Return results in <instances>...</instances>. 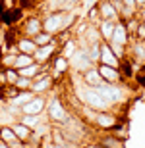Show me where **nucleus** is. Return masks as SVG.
<instances>
[{"label": "nucleus", "instance_id": "obj_1", "mask_svg": "<svg viewBox=\"0 0 145 148\" xmlns=\"http://www.w3.org/2000/svg\"><path fill=\"white\" fill-rule=\"evenodd\" d=\"M45 115H46V119L50 121L52 127H60L72 115V112L68 110V106H66V102H64L62 96H50V98H46Z\"/></svg>", "mask_w": 145, "mask_h": 148}, {"label": "nucleus", "instance_id": "obj_2", "mask_svg": "<svg viewBox=\"0 0 145 148\" xmlns=\"http://www.w3.org/2000/svg\"><path fill=\"white\" fill-rule=\"evenodd\" d=\"M122 121V115L116 114V112L112 110H105V112H97L93 114V117H91L89 125L95 129L97 133H108L112 131V127H116L118 123Z\"/></svg>", "mask_w": 145, "mask_h": 148}, {"label": "nucleus", "instance_id": "obj_3", "mask_svg": "<svg viewBox=\"0 0 145 148\" xmlns=\"http://www.w3.org/2000/svg\"><path fill=\"white\" fill-rule=\"evenodd\" d=\"M52 88H54V81H52L50 73L45 71V73H39V75H37L33 81H31V87H29V90H31L33 94H37V96H46V94H49Z\"/></svg>", "mask_w": 145, "mask_h": 148}, {"label": "nucleus", "instance_id": "obj_4", "mask_svg": "<svg viewBox=\"0 0 145 148\" xmlns=\"http://www.w3.org/2000/svg\"><path fill=\"white\" fill-rule=\"evenodd\" d=\"M68 62H70V71H72V73H79V75H81L83 71H87L89 67L95 66V64L91 62V58L87 56L85 48H78V50H76V54H74Z\"/></svg>", "mask_w": 145, "mask_h": 148}, {"label": "nucleus", "instance_id": "obj_5", "mask_svg": "<svg viewBox=\"0 0 145 148\" xmlns=\"http://www.w3.org/2000/svg\"><path fill=\"white\" fill-rule=\"evenodd\" d=\"M49 69H50V77H52V81H60L64 75H68L70 73V62H68V58H64V56L56 54L52 60L49 62Z\"/></svg>", "mask_w": 145, "mask_h": 148}, {"label": "nucleus", "instance_id": "obj_6", "mask_svg": "<svg viewBox=\"0 0 145 148\" xmlns=\"http://www.w3.org/2000/svg\"><path fill=\"white\" fill-rule=\"evenodd\" d=\"M97 71H99L103 83L106 85H118V83H124V77L120 73V67H110V66H103V64H95Z\"/></svg>", "mask_w": 145, "mask_h": 148}, {"label": "nucleus", "instance_id": "obj_7", "mask_svg": "<svg viewBox=\"0 0 145 148\" xmlns=\"http://www.w3.org/2000/svg\"><path fill=\"white\" fill-rule=\"evenodd\" d=\"M58 46H60L58 40L46 44V46H37V50L33 52V60L37 62V64H49V62L58 54Z\"/></svg>", "mask_w": 145, "mask_h": 148}, {"label": "nucleus", "instance_id": "obj_8", "mask_svg": "<svg viewBox=\"0 0 145 148\" xmlns=\"http://www.w3.org/2000/svg\"><path fill=\"white\" fill-rule=\"evenodd\" d=\"M97 10H99L101 19H106V21H118V19H120L118 6L114 4L112 0H99V4H97Z\"/></svg>", "mask_w": 145, "mask_h": 148}, {"label": "nucleus", "instance_id": "obj_9", "mask_svg": "<svg viewBox=\"0 0 145 148\" xmlns=\"http://www.w3.org/2000/svg\"><path fill=\"white\" fill-rule=\"evenodd\" d=\"M45 108H46V96H37L35 94L27 104L22 106V115H41L45 114Z\"/></svg>", "mask_w": 145, "mask_h": 148}, {"label": "nucleus", "instance_id": "obj_10", "mask_svg": "<svg viewBox=\"0 0 145 148\" xmlns=\"http://www.w3.org/2000/svg\"><path fill=\"white\" fill-rule=\"evenodd\" d=\"M43 31V23H41V16H29L22 21V35L23 37L33 38L35 35H39Z\"/></svg>", "mask_w": 145, "mask_h": 148}, {"label": "nucleus", "instance_id": "obj_11", "mask_svg": "<svg viewBox=\"0 0 145 148\" xmlns=\"http://www.w3.org/2000/svg\"><path fill=\"white\" fill-rule=\"evenodd\" d=\"M97 64L110 66V67H120V60H118V56L112 52L108 42H103V40H101V52H99V62H97Z\"/></svg>", "mask_w": 145, "mask_h": 148}, {"label": "nucleus", "instance_id": "obj_12", "mask_svg": "<svg viewBox=\"0 0 145 148\" xmlns=\"http://www.w3.org/2000/svg\"><path fill=\"white\" fill-rule=\"evenodd\" d=\"M95 140L103 148H124V140L118 138V137H114L112 133H99Z\"/></svg>", "mask_w": 145, "mask_h": 148}, {"label": "nucleus", "instance_id": "obj_13", "mask_svg": "<svg viewBox=\"0 0 145 148\" xmlns=\"http://www.w3.org/2000/svg\"><path fill=\"white\" fill-rule=\"evenodd\" d=\"M79 77H81V81H83L87 87H101V85H103V79H101L99 71H97V66L89 67L87 71H83Z\"/></svg>", "mask_w": 145, "mask_h": 148}, {"label": "nucleus", "instance_id": "obj_14", "mask_svg": "<svg viewBox=\"0 0 145 148\" xmlns=\"http://www.w3.org/2000/svg\"><path fill=\"white\" fill-rule=\"evenodd\" d=\"M14 46L17 48V52H19V54H31V56H33V52L37 50V44L33 42V38L23 37V35L17 38L16 42H14Z\"/></svg>", "mask_w": 145, "mask_h": 148}, {"label": "nucleus", "instance_id": "obj_15", "mask_svg": "<svg viewBox=\"0 0 145 148\" xmlns=\"http://www.w3.org/2000/svg\"><path fill=\"white\" fill-rule=\"evenodd\" d=\"M12 131L16 133V137L19 138V140H22V143H27L29 138L33 137V131H31V129H29L27 125H23L22 121H16V123H12Z\"/></svg>", "mask_w": 145, "mask_h": 148}, {"label": "nucleus", "instance_id": "obj_16", "mask_svg": "<svg viewBox=\"0 0 145 148\" xmlns=\"http://www.w3.org/2000/svg\"><path fill=\"white\" fill-rule=\"evenodd\" d=\"M114 23L116 21H106V19H101L97 23V29H99V35H101V40L103 42H108L112 37V31H114Z\"/></svg>", "mask_w": 145, "mask_h": 148}, {"label": "nucleus", "instance_id": "obj_17", "mask_svg": "<svg viewBox=\"0 0 145 148\" xmlns=\"http://www.w3.org/2000/svg\"><path fill=\"white\" fill-rule=\"evenodd\" d=\"M35 94L31 92V90H19V92L16 94V96H14V98H10V100H6V102H8V104L10 106H16V108H22L23 104H27L29 100L33 98Z\"/></svg>", "mask_w": 145, "mask_h": 148}, {"label": "nucleus", "instance_id": "obj_18", "mask_svg": "<svg viewBox=\"0 0 145 148\" xmlns=\"http://www.w3.org/2000/svg\"><path fill=\"white\" fill-rule=\"evenodd\" d=\"M16 140H19V138L16 137V133L12 131L10 125H2V127H0V143L12 144V143H16Z\"/></svg>", "mask_w": 145, "mask_h": 148}, {"label": "nucleus", "instance_id": "obj_19", "mask_svg": "<svg viewBox=\"0 0 145 148\" xmlns=\"http://www.w3.org/2000/svg\"><path fill=\"white\" fill-rule=\"evenodd\" d=\"M31 64H35L31 54H19V52L16 54V62H14V67H16V69H23V67L31 66Z\"/></svg>", "mask_w": 145, "mask_h": 148}, {"label": "nucleus", "instance_id": "obj_20", "mask_svg": "<svg viewBox=\"0 0 145 148\" xmlns=\"http://www.w3.org/2000/svg\"><path fill=\"white\" fill-rule=\"evenodd\" d=\"M54 40H56V37H54V35H50V33H46V31H41L39 35H35V37H33V42L37 44V46H46V44L54 42Z\"/></svg>", "mask_w": 145, "mask_h": 148}, {"label": "nucleus", "instance_id": "obj_21", "mask_svg": "<svg viewBox=\"0 0 145 148\" xmlns=\"http://www.w3.org/2000/svg\"><path fill=\"white\" fill-rule=\"evenodd\" d=\"M43 115H45V114H41V115H22V117H19L17 121H22L23 125H27L29 129L33 131L35 127H37L41 121H43Z\"/></svg>", "mask_w": 145, "mask_h": 148}, {"label": "nucleus", "instance_id": "obj_22", "mask_svg": "<svg viewBox=\"0 0 145 148\" xmlns=\"http://www.w3.org/2000/svg\"><path fill=\"white\" fill-rule=\"evenodd\" d=\"M108 133H112L114 137H118V138H122V140H126V138H128V133H130L128 123H126V121L122 119L116 127H112V131H108Z\"/></svg>", "mask_w": 145, "mask_h": 148}, {"label": "nucleus", "instance_id": "obj_23", "mask_svg": "<svg viewBox=\"0 0 145 148\" xmlns=\"http://www.w3.org/2000/svg\"><path fill=\"white\" fill-rule=\"evenodd\" d=\"M4 77H6V85H14L17 81L19 73H17L16 67H8V69H4Z\"/></svg>", "mask_w": 145, "mask_h": 148}, {"label": "nucleus", "instance_id": "obj_24", "mask_svg": "<svg viewBox=\"0 0 145 148\" xmlns=\"http://www.w3.org/2000/svg\"><path fill=\"white\" fill-rule=\"evenodd\" d=\"M31 81H33V79H29V77H17V81L14 83V87H16L17 90H29Z\"/></svg>", "mask_w": 145, "mask_h": 148}, {"label": "nucleus", "instance_id": "obj_25", "mask_svg": "<svg viewBox=\"0 0 145 148\" xmlns=\"http://www.w3.org/2000/svg\"><path fill=\"white\" fill-rule=\"evenodd\" d=\"M134 38L145 40V23L143 21H139V25H137V29H135V33H134Z\"/></svg>", "mask_w": 145, "mask_h": 148}, {"label": "nucleus", "instance_id": "obj_26", "mask_svg": "<svg viewBox=\"0 0 145 148\" xmlns=\"http://www.w3.org/2000/svg\"><path fill=\"white\" fill-rule=\"evenodd\" d=\"M79 148H103V146H101V144L97 143V140H91V143H85V144H81Z\"/></svg>", "mask_w": 145, "mask_h": 148}, {"label": "nucleus", "instance_id": "obj_27", "mask_svg": "<svg viewBox=\"0 0 145 148\" xmlns=\"http://www.w3.org/2000/svg\"><path fill=\"white\" fill-rule=\"evenodd\" d=\"M134 2H135V8H137V10L145 8V0H134Z\"/></svg>", "mask_w": 145, "mask_h": 148}, {"label": "nucleus", "instance_id": "obj_28", "mask_svg": "<svg viewBox=\"0 0 145 148\" xmlns=\"http://www.w3.org/2000/svg\"><path fill=\"white\" fill-rule=\"evenodd\" d=\"M2 42H4V31H2V27H0V46H2Z\"/></svg>", "mask_w": 145, "mask_h": 148}]
</instances>
